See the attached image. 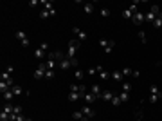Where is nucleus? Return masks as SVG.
I'll return each instance as SVG.
<instances>
[{"instance_id": "1", "label": "nucleus", "mask_w": 162, "mask_h": 121, "mask_svg": "<svg viewBox=\"0 0 162 121\" xmlns=\"http://www.w3.org/2000/svg\"><path fill=\"white\" fill-rule=\"evenodd\" d=\"M79 45H81L79 40H70V42H69V49H67V58H69V60L76 58V51L79 49Z\"/></svg>"}, {"instance_id": "2", "label": "nucleus", "mask_w": 162, "mask_h": 121, "mask_svg": "<svg viewBox=\"0 0 162 121\" xmlns=\"http://www.w3.org/2000/svg\"><path fill=\"white\" fill-rule=\"evenodd\" d=\"M99 45L105 49L106 54H110V52L113 51V47H115V42H113V40H105V38H101V40H99Z\"/></svg>"}, {"instance_id": "3", "label": "nucleus", "mask_w": 162, "mask_h": 121, "mask_svg": "<svg viewBox=\"0 0 162 121\" xmlns=\"http://www.w3.org/2000/svg\"><path fill=\"white\" fill-rule=\"evenodd\" d=\"M47 51H49V45H47V42H42V45L34 51V58L36 60H43L45 54H47Z\"/></svg>"}, {"instance_id": "4", "label": "nucleus", "mask_w": 162, "mask_h": 121, "mask_svg": "<svg viewBox=\"0 0 162 121\" xmlns=\"http://www.w3.org/2000/svg\"><path fill=\"white\" fill-rule=\"evenodd\" d=\"M45 72H47V63H40V65L36 67V71H34V78H36V80L45 78Z\"/></svg>"}, {"instance_id": "5", "label": "nucleus", "mask_w": 162, "mask_h": 121, "mask_svg": "<svg viewBox=\"0 0 162 121\" xmlns=\"http://www.w3.org/2000/svg\"><path fill=\"white\" fill-rule=\"evenodd\" d=\"M72 33L78 36V40H79V42H83V40H86V38H88V33H85L83 29H79V27H72Z\"/></svg>"}, {"instance_id": "6", "label": "nucleus", "mask_w": 162, "mask_h": 121, "mask_svg": "<svg viewBox=\"0 0 162 121\" xmlns=\"http://www.w3.org/2000/svg\"><path fill=\"white\" fill-rule=\"evenodd\" d=\"M150 96H155V98H159V99H162V90L159 89V85H157V83H153V85H150Z\"/></svg>"}, {"instance_id": "7", "label": "nucleus", "mask_w": 162, "mask_h": 121, "mask_svg": "<svg viewBox=\"0 0 162 121\" xmlns=\"http://www.w3.org/2000/svg\"><path fill=\"white\" fill-rule=\"evenodd\" d=\"M132 22H133V25H140L144 22V13H140V11H137L133 15V18H132Z\"/></svg>"}, {"instance_id": "8", "label": "nucleus", "mask_w": 162, "mask_h": 121, "mask_svg": "<svg viewBox=\"0 0 162 121\" xmlns=\"http://www.w3.org/2000/svg\"><path fill=\"white\" fill-rule=\"evenodd\" d=\"M58 67H59V69H61V71H67V69H70V67H72V62H70V60L65 56V58L61 60V62L58 63Z\"/></svg>"}, {"instance_id": "9", "label": "nucleus", "mask_w": 162, "mask_h": 121, "mask_svg": "<svg viewBox=\"0 0 162 121\" xmlns=\"http://www.w3.org/2000/svg\"><path fill=\"white\" fill-rule=\"evenodd\" d=\"M115 94H117V92H113V90H103V94H101V99H105V101H112Z\"/></svg>"}, {"instance_id": "10", "label": "nucleus", "mask_w": 162, "mask_h": 121, "mask_svg": "<svg viewBox=\"0 0 162 121\" xmlns=\"http://www.w3.org/2000/svg\"><path fill=\"white\" fill-rule=\"evenodd\" d=\"M96 69H97V76L101 78V80H108V78H110L112 74H110V72H106L105 69H103V67H101V65H97L96 67Z\"/></svg>"}, {"instance_id": "11", "label": "nucleus", "mask_w": 162, "mask_h": 121, "mask_svg": "<svg viewBox=\"0 0 162 121\" xmlns=\"http://www.w3.org/2000/svg\"><path fill=\"white\" fill-rule=\"evenodd\" d=\"M72 118L76 119V121H90V119L86 118V116H85V114L81 112V110H76V112H72Z\"/></svg>"}, {"instance_id": "12", "label": "nucleus", "mask_w": 162, "mask_h": 121, "mask_svg": "<svg viewBox=\"0 0 162 121\" xmlns=\"http://www.w3.org/2000/svg\"><path fill=\"white\" fill-rule=\"evenodd\" d=\"M110 78H112V80H115L117 83H123V82H124V76H123V72H121V71H113Z\"/></svg>"}, {"instance_id": "13", "label": "nucleus", "mask_w": 162, "mask_h": 121, "mask_svg": "<svg viewBox=\"0 0 162 121\" xmlns=\"http://www.w3.org/2000/svg\"><path fill=\"white\" fill-rule=\"evenodd\" d=\"M83 98H85V101L88 103V105L94 103V101L97 99V96H96V94H92V92H85V94H83Z\"/></svg>"}, {"instance_id": "14", "label": "nucleus", "mask_w": 162, "mask_h": 121, "mask_svg": "<svg viewBox=\"0 0 162 121\" xmlns=\"http://www.w3.org/2000/svg\"><path fill=\"white\" fill-rule=\"evenodd\" d=\"M81 112H83V114H85V116H86V118H88V119H90V118H94V116H96V112H94V110L90 109V107H88V105H86V107H81Z\"/></svg>"}, {"instance_id": "15", "label": "nucleus", "mask_w": 162, "mask_h": 121, "mask_svg": "<svg viewBox=\"0 0 162 121\" xmlns=\"http://www.w3.org/2000/svg\"><path fill=\"white\" fill-rule=\"evenodd\" d=\"M90 92H92V94H96L97 98H101V94H103V89H101V85L96 83V85H92V87H90Z\"/></svg>"}, {"instance_id": "16", "label": "nucleus", "mask_w": 162, "mask_h": 121, "mask_svg": "<svg viewBox=\"0 0 162 121\" xmlns=\"http://www.w3.org/2000/svg\"><path fill=\"white\" fill-rule=\"evenodd\" d=\"M2 96H4V99H5V101H7V103H11V99L15 98V92H13V90L9 89V90H5V92H2Z\"/></svg>"}, {"instance_id": "17", "label": "nucleus", "mask_w": 162, "mask_h": 121, "mask_svg": "<svg viewBox=\"0 0 162 121\" xmlns=\"http://www.w3.org/2000/svg\"><path fill=\"white\" fill-rule=\"evenodd\" d=\"M81 96H83L81 92H69V101H70V103H74V101H78V99H79Z\"/></svg>"}, {"instance_id": "18", "label": "nucleus", "mask_w": 162, "mask_h": 121, "mask_svg": "<svg viewBox=\"0 0 162 121\" xmlns=\"http://www.w3.org/2000/svg\"><path fill=\"white\" fill-rule=\"evenodd\" d=\"M155 18H157V15H155V13H151V11H148V13H144V20L146 22H155Z\"/></svg>"}, {"instance_id": "19", "label": "nucleus", "mask_w": 162, "mask_h": 121, "mask_svg": "<svg viewBox=\"0 0 162 121\" xmlns=\"http://www.w3.org/2000/svg\"><path fill=\"white\" fill-rule=\"evenodd\" d=\"M11 90L15 92V96H20V94H25V90H24L20 85H13V89H11Z\"/></svg>"}, {"instance_id": "20", "label": "nucleus", "mask_w": 162, "mask_h": 121, "mask_svg": "<svg viewBox=\"0 0 162 121\" xmlns=\"http://www.w3.org/2000/svg\"><path fill=\"white\" fill-rule=\"evenodd\" d=\"M153 27H155V29H160V27H162V13H160V15H159L157 18H155V22H153Z\"/></svg>"}, {"instance_id": "21", "label": "nucleus", "mask_w": 162, "mask_h": 121, "mask_svg": "<svg viewBox=\"0 0 162 121\" xmlns=\"http://www.w3.org/2000/svg\"><path fill=\"white\" fill-rule=\"evenodd\" d=\"M56 65H58V62H56L54 58L49 56V60H47V69H52V71H54V67H56Z\"/></svg>"}, {"instance_id": "22", "label": "nucleus", "mask_w": 162, "mask_h": 121, "mask_svg": "<svg viewBox=\"0 0 162 121\" xmlns=\"http://www.w3.org/2000/svg\"><path fill=\"white\" fill-rule=\"evenodd\" d=\"M119 98H121V103H126L130 99V92H119Z\"/></svg>"}, {"instance_id": "23", "label": "nucleus", "mask_w": 162, "mask_h": 121, "mask_svg": "<svg viewBox=\"0 0 162 121\" xmlns=\"http://www.w3.org/2000/svg\"><path fill=\"white\" fill-rule=\"evenodd\" d=\"M2 110H4V112H7V114H13V110H15V105H13V103H5Z\"/></svg>"}, {"instance_id": "24", "label": "nucleus", "mask_w": 162, "mask_h": 121, "mask_svg": "<svg viewBox=\"0 0 162 121\" xmlns=\"http://www.w3.org/2000/svg\"><path fill=\"white\" fill-rule=\"evenodd\" d=\"M85 13H86V15H92V13H94V4H85Z\"/></svg>"}, {"instance_id": "25", "label": "nucleus", "mask_w": 162, "mask_h": 121, "mask_svg": "<svg viewBox=\"0 0 162 121\" xmlns=\"http://www.w3.org/2000/svg\"><path fill=\"white\" fill-rule=\"evenodd\" d=\"M150 11H151V13H155V15H157V16H159L160 13H162V11H160V5H159V4H153Z\"/></svg>"}, {"instance_id": "26", "label": "nucleus", "mask_w": 162, "mask_h": 121, "mask_svg": "<svg viewBox=\"0 0 162 121\" xmlns=\"http://www.w3.org/2000/svg\"><path fill=\"white\" fill-rule=\"evenodd\" d=\"M137 36H139V40H140V42H142L144 45L148 44V38H146V33H144V31H139V35H137Z\"/></svg>"}, {"instance_id": "27", "label": "nucleus", "mask_w": 162, "mask_h": 121, "mask_svg": "<svg viewBox=\"0 0 162 121\" xmlns=\"http://www.w3.org/2000/svg\"><path fill=\"white\" fill-rule=\"evenodd\" d=\"M15 36H16V40H20V42H24V40L27 38V35H25L24 31H16V35H15Z\"/></svg>"}, {"instance_id": "28", "label": "nucleus", "mask_w": 162, "mask_h": 121, "mask_svg": "<svg viewBox=\"0 0 162 121\" xmlns=\"http://www.w3.org/2000/svg\"><path fill=\"white\" fill-rule=\"evenodd\" d=\"M123 16H124L126 20H132V18H133V13H132L130 9H128V7H126V9L123 11Z\"/></svg>"}, {"instance_id": "29", "label": "nucleus", "mask_w": 162, "mask_h": 121, "mask_svg": "<svg viewBox=\"0 0 162 121\" xmlns=\"http://www.w3.org/2000/svg\"><path fill=\"white\" fill-rule=\"evenodd\" d=\"M54 76H56V71H52V69H47V72H45V78H47V80H52Z\"/></svg>"}, {"instance_id": "30", "label": "nucleus", "mask_w": 162, "mask_h": 121, "mask_svg": "<svg viewBox=\"0 0 162 121\" xmlns=\"http://www.w3.org/2000/svg\"><path fill=\"white\" fill-rule=\"evenodd\" d=\"M132 90V83L130 82H123V92H130Z\"/></svg>"}, {"instance_id": "31", "label": "nucleus", "mask_w": 162, "mask_h": 121, "mask_svg": "<svg viewBox=\"0 0 162 121\" xmlns=\"http://www.w3.org/2000/svg\"><path fill=\"white\" fill-rule=\"evenodd\" d=\"M101 16H103V18H108V16H110V9H108V7H103V9H101Z\"/></svg>"}, {"instance_id": "32", "label": "nucleus", "mask_w": 162, "mask_h": 121, "mask_svg": "<svg viewBox=\"0 0 162 121\" xmlns=\"http://www.w3.org/2000/svg\"><path fill=\"white\" fill-rule=\"evenodd\" d=\"M86 74H88V76H96V74H97V69H96V67H88Z\"/></svg>"}, {"instance_id": "33", "label": "nucleus", "mask_w": 162, "mask_h": 121, "mask_svg": "<svg viewBox=\"0 0 162 121\" xmlns=\"http://www.w3.org/2000/svg\"><path fill=\"white\" fill-rule=\"evenodd\" d=\"M0 121H9V114L2 110V112H0Z\"/></svg>"}, {"instance_id": "34", "label": "nucleus", "mask_w": 162, "mask_h": 121, "mask_svg": "<svg viewBox=\"0 0 162 121\" xmlns=\"http://www.w3.org/2000/svg\"><path fill=\"white\" fill-rule=\"evenodd\" d=\"M137 4H139V2H133L132 5H128V9H130V11L133 13V15H135V13H137V11H139V9H137Z\"/></svg>"}, {"instance_id": "35", "label": "nucleus", "mask_w": 162, "mask_h": 121, "mask_svg": "<svg viewBox=\"0 0 162 121\" xmlns=\"http://www.w3.org/2000/svg\"><path fill=\"white\" fill-rule=\"evenodd\" d=\"M121 72H123V76H132V72H133V71L130 69V67H124V69L121 71Z\"/></svg>"}, {"instance_id": "36", "label": "nucleus", "mask_w": 162, "mask_h": 121, "mask_svg": "<svg viewBox=\"0 0 162 121\" xmlns=\"http://www.w3.org/2000/svg\"><path fill=\"white\" fill-rule=\"evenodd\" d=\"M112 105H121V98H119V94H115V96H113V99H112Z\"/></svg>"}, {"instance_id": "37", "label": "nucleus", "mask_w": 162, "mask_h": 121, "mask_svg": "<svg viewBox=\"0 0 162 121\" xmlns=\"http://www.w3.org/2000/svg\"><path fill=\"white\" fill-rule=\"evenodd\" d=\"M83 74H85V72L81 69H76V80H83Z\"/></svg>"}, {"instance_id": "38", "label": "nucleus", "mask_w": 162, "mask_h": 121, "mask_svg": "<svg viewBox=\"0 0 162 121\" xmlns=\"http://www.w3.org/2000/svg\"><path fill=\"white\" fill-rule=\"evenodd\" d=\"M49 16H51V13H49V11H45V9L40 13V18H43V20H45V18H49Z\"/></svg>"}, {"instance_id": "39", "label": "nucleus", "mask_w": 162, "mask_h": 121, "mask_svg": "<svg viewBox=\"0 0 162 121\" xmlns=\"http://www.w3.org/2000/svg\"><path fill=\"white\" fill-rule=\"evenodd\" d=\"M13 114H22V107L15 105V110H13Z\"/></svg>"}, {"instance_id": "40", "label": "nucleus", "mask_w": 162, "mask_h": 121, "mask_svg": "<svg viewBox=\"0 0 162 121\" xmlns=\"http://www.w3.org/2000/svg\"><path fill=\"white\" fill-rule=\"evenodd\" d=\"M70 62H72V67H74V69H78V65H79V62H78V58H74V60H70Z\"/></svg>"}, {"instance_id": "41", "label": "nucleus", "mask_w": 162, "mask_h": 121, "mask_svg": "<svg viewBox=\"0 0 162 121\" xmlns=\"http://www.w3.org/2000/svg\"><path fill=\"white\" fill-rule=\"evenodd\" d=\"M22 45H24V47H29V45H31V40H29V38H25L24 42H22Z\"/></svg>"}, {"instance_id": "42", "label": "nucleus", "mask_w": 162, "mask_h": 121, "mask_svg": "<svg viewBox=\"0 0 162 121\" xmlns=\"http://www.w3.org/2000/svg\"><path fill=\"white\" fill-rule=\"evenodd\" d=\"M5 72H9V74H11V76H13V72H15V69H13V67H11V65H9V67H7V69H5Z\"/></svg>"}, {"instance_id": "43", "label": "nucleus", "mask_w": 162, "mask_h": 121, "mask_svg": "<svg viewBox=\"0 0 162 121\" xmlns=\"http://www.w3.org/2000/svg\"><path fill=\"white\" fill-rule=\"evenodd\" d=\"M36 4H38V0H31V2H29V5H31V7H34Z\"/></svg>"}, {"instance_id": "44", "label": "nucleus", "mask_w": 162, "mask_h": 121, "mask_svg": "<svg viewBox=\"0 0 162 121\" xmlns=\"http://www.w3.org/2000/svg\"><path fill=\"white\" fill-rule=\"evenodd\" d=\"M132 76H135V78H139V76H140V72H139V71H133V72H132Z\"/></svg>"}, {"instance_id": "45", "label": "nucleus", "mask_w": 162, "mask_h": 121, "mask_svg": "<svg viewBox=\"0 0 162 121\" xmlns=\"http://www.w3.org/2000/svg\"><path fill=\"white\" fill-rule=\"evenodd\" d=\"M25 121H32V119H31V118H25Z\"/></svg>"}]
</instances>
